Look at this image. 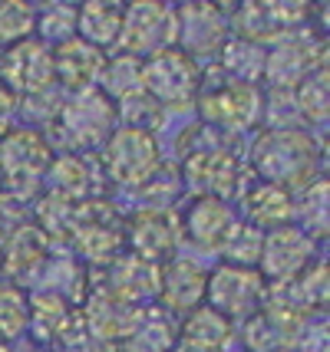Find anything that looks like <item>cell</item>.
Instances as JSON below:
<instances>
[{
  "label": "cell",
  "instance_id": "cell-31",
  "mask_svg": "<svg viewBox=\"0 0 330 352\" xmlns=\"http://www.w3.org/2000/svg\"><path fill=\"white\" fill-rule=\"evenodd\" d=\"M37 33V10L30 0H0V50L30 40Z\"/></svg>",
  "mask_w": 330,
  "mask_h": 352
},
{
  "label": "cell",
  "instance_id": "cell-32",
  "mask_svg": "<svg viewBox=\"0 0 330 352\" xmlns=\"http://www.w3.org/2000/svg\"><path fill=\"white\" fill-rule=\"evenodd\" d=\"M66 316H70V307L60 293L43 290V293H33L30 296V326L37 329V336L43 339H56V333L63 329Z\"/></svg>",
  "mask_w": 330,
  "mask_h": 352
},
{
  "label": "cell",
  "instance_id": "cell-38",
  "mask_svg": "<svg viewBox=\"0 0 330 352\" xmlns=\"http://www.w3.org/2000/svg\"><path fill=\"white\" fill-rule=\"evenodd\" d=\"M14 109H17V96L3 82H0V132L7 129V122H10V116H14Z\"/></svg>",
  "mask_w": 330,
  "mask_h": 352
},
{
  "label": "cell",
  "instance_id": "cell-24",
  "mask_svg": "<svg viewBox=\"0 0 330 352\" xmlns=\"http://www.w3.org/2000/svg\"><path fill=\"white\" fill-rule=\"evenodd\" d=\"M265 56L267 46L258 43V40H248V36H228L218 50L221 69L235 82H248V86H258L265 79Z\"/></svg>",
  "mask_w": 330,
  "mask_h": 352
},
{
  "label": "cell",
  "instance_id": "cell-35",
  "mask_svg": "<svg viewBox=\"0 0 330 352\" xmlns=\"http://www.w3.org/2000/svg\"><path fill=\"white\" fill-rule=\"evenodd\" d=\"M261 119L267 122V129H304V116H300V109H298L294 89H271L267 92Z\"/></svg>",
  "mask_w": 330,
  "mask_h": 352
},
{
  "label": "cell",
  "instance_id": "cell-42",
  "mask_svg": "<svg viewBox=\"0 0 330 352\" xmlns=\"http://www.w3.org/2000/svg\"><path fill=\"white\" fill-rule=\"evenodd\" d=\"M165 3H172V0H165ZM175 3H178V7H182V3H189V0H175Z\"/></svg>",
  "mask_w": 330,
  "mask_h": 352
},
{
  "label": "cell",
  "instance_id": "cell-28",
  "mask_svg": "<svg viewBox=\"0 0 330 352\" xmlns=\"http://www.w3.org/2000/svg\"><path fill=\"white\" fill-rule=\"evenodd\" d=\"M261 244H265V230H258L248 221H235L225 241L218 244V254L225 263L231 267H248V270H258V261H261Z\"/></svg>",
  "mask_w": 330,
  "mask_h": 352
},
{
  "label": "cell",
  "instance_id": "cell-27",
  "mask_svg": "<svg viewBox=\"0 0 330 352\" xmlns=\"http://www.w3.org/2000/svg\"><path fill=\"white\" fill-rule=\"evenodd\" d=\"M99 82H103V92L116 106H123L129 99H139V96H145L142 92V60L129 56V53L112 56V60H106V69H103Z\"/></svg>",
  "mask_w": 330,
  "mask_h": 352
},
{
  "label": "cell",
  "instance_id": "cell-29",
  "mask_svg": "<svg viewBox=\"0 0 330 352\" xmlns=\"http://www.w3.org/2000/svg\"><path fill=\"white\" fill-rule=\"evenodd\" d=\"M294 99H298V109L304 116V122H327L330 116V73L327 63L317 66L314 73L300 79L294 86Z\"/></svg>",
  "mask_w": 330,
  "mask_h": 352
},
{
  "label": "cell",
  "instance_id": "cell-41",
  "mask_svg": "<svg viewBox=\"0 0 330 352\" xmlns=\"http://www.w3.org/2000/svg\"><path fill=\"white\" fill-rule=\"evenodd\" d=\"M110 3H116V7H129L132 0H110Z\"/></svg>",
  "mask_w": 330,
  "mask_h": 352
},
{
  "label": "cell",
  "instance_id": "cell-26",
  "mask_svg": "<svg viewBox=\"0 0 330 352\" xmlns=\"http://www.w3.org/2000/svg\"><path fill=\"white\" fill-rule=\"evenodd\" d=\"M50 195H60V198L73 201H86V195L93 191V175H90V165H86V158H79V155H60V158H53L50 162Z\"/></svg>",
  "mask_w": 330,
  "mask_h": 352
},
{
  "label": "cell",
  "instance_id": "cell-9",
  "mask_svg": "<svg viewBox=\"0 0 330 352\" xmlns=\"http://www.w3.org/2000/svg\"><path fill=\"white\" fill-rule=\"evenodd\" d=\"M0 82L20 96H43L53 86V53L37 36L0 50Z\"/></svg>",
  "mask_w": 330,
  "mask_h": 352
},
{
  "label": "cell",
  "instance_id": "cell-23",
  "mask_svg": "<svg viewBox=\"0 0 330 352\" xmlns=\"http://www.w3.org/2000/svg\"><path fill=\"white\" fill-rule=\"evenodd\" d=\"M241 201H245L248 224H254L258 230L284 228V224H291V217H294V195L278 188V184L258 182L254 188H248V191L241 195Z\"/></svg>",
  "mask_w": 330,
  "mask_h": 352
},
{
  "label": "cell",
  "instance_id": "cell-37",
  "mask_svg": "<svg viewBox=\"0 0 330 352\" xmlns=\"http://www.w3.org/2000/svg\"><path fill=\"white\" fill-rule=\"evenodd\" d=\"M261 7H265L267 16H271L281 30H291L294 23L307 20L314 0H261Z\"/></svg>",
  "mask_w": 330,
  "mask_h": 352
},
{
  "label": "cell",
  "instance_id": "cell-11",
  "mask_svg": "<svg viewBox=\"0 0 330 352\" xmlns=\"http://www.w3.org/2000/svg\"><path fill=\"white\" fill-rule=\"evenodd\" d=\"M53 162L50 142L37 129H14L0 138V175L10 184H33Z\"/></svg>",
  "mask_w": 330,
  "mask_h": 352
},
{
  "label": "cell",
  "instance_id": "cell-5",
  "mask_svg": "<svg viewBox=\"0 0 330 352\" xmlns=\"http://www.w3.org/2000/svg\"><path fill=\"white\" fill-rule=\"evenodd\" d=\"M265 293L267 283L258 270L248 267H231L221 263L212 274L205 276V307H212L215 313H221L228 322L248 320L251 313L265 307Z\"/></svg>",
  "mask_w": 330,
  "mask_h": 352
},
{
  "label": "cell",
  "instance_id": "cell-18",
  "mask_svg": "<svg viewBox=\"0 0 330 352\" xmlns=\"http://www.w3.org/2000/svg\"><path fill=\"white\" fill-rule=\"evenodd\" d=\"M205 270L192 257H172L162 263L158 270V287L156 296L162 309H175V313H189L205 300Z\"/></svg>",
  "mask_w": 330,
  "mask_h": 352
},
{
  "label": "cell",
  "instance_id": "cell-4",
  "mask_svg": "<svg viewBox=\"0 0 330 352\" xmlns=\"http://www.w3.org/2000/svg\"><path fill=\"white\" fill-rule=\"evenodd\" d=\"M116 122H119V109L103 89L73 92V99H66L60 109V129H63L66 142L79 152L103 148Z\"/></svg>",
  "mask_w": 330,
  "mask_h": 352
},
{
  "label": "cell",
  "instance_id": "cell-33",
  "mask_svg": "<svg viewBox=\"0 0 330 352\" xmlns=\"http://www.w3.org/2000/svg\"><path fill=\"white\" fill-rule=\"evenodd\" d=\"M298 293H300V303L307 313H324L327 309V261H311L298 276Z\"/></svg>",
  "mask_w": 330,
  "mask_h": 352
},
{
  "label": "cell",
  "instance_id": "cell-6",
  "mask_svg": "<svg viewBox=\"0 0 330 352\" xmlns=\"http://www.w3.org/2000/svg\"><path fill=\"white\" fill-rule=\"evenodd\" d=\"M175 43V7L165 0H132L123 7V30L119 46L123 53L145 60L158 50H169Z\"/></svg>",
  "mask_w": 330,
  "mask_h": 352
},
{
  "label": "cell",
  "instance_id": "cell-30",
  "mask_svg": "<svg viewBox=\"0 0 330 352\" xmlns=\"http://www.w3.org/2000/svg\"><path fill=\"white\" fill-rule=\"evenodd\" d=\"M30 329V296L23 287H17L10 280L0 283V342L23 336Z\"/></svg>",
  "mask_w": 330,
  "mask_h": 352
},
{
  "label": "cell",
  "instance_id": "cell-36",
  "mask_svg": "<svg viewBox=\"0 0 330 352\" xmlns=\"http://www.w3.org/2000/svg\"><path fill=\"white\" fill-rule=\"evenodd\" d=\"M294 352H330L327 313L304 320V326L298 329V339H294Z\"/></svg>",
  "mask_w": 330,
  "mask_h": 352
},
{
  "label": "cell",
  "instance_id": "cell-3",
  "mask_svg": "<svg viewBox=\"0 0 330 352\" xmlns=\"http://www.w3.org/2000/svg\"><path fill=\"white\" fill-rule=\"evenodd\" d=\"M99 152H103L106 175L126 188H139L142 182H149L156 175V168H162V152H158L156 135L139 125H116Z\"/></svg>",
  "mask_w": 330,
  "mask_h": 352
},
{
  "label": "cell",
  "instance_id": "cell-20",
  "mask_svg": "<svg viewBox=\"0 0 330 352\" xmlns=\"http://www.w3.org/2000/svg\"><path fill=\"white\" fill-rule=\"evenodd\" d=\"M50 250V237L40 224H23L14 230V237L7 241L3 250V270L10 276V283H27L43 263H47Z\"/></svg>",
  "mask_w": 330,
  "mask_h": 352
},
{
  "label": "cell",
  "instance_id": "cell-22",
  "mask_svg": "<svg viewBox=\"0 0 330 352\" xmlns=\"http://www.w3.org/2000/svg\"><path fill=\"white\" fill-rule=\"evenodd\" d=\"M119 30H123V7L110 0H83L76 7V36L96 50L106 53L119 46Z\"/></svg>",
  "mask_w": 330,
  "mask_h": 352
},
{
  "label": "cell",
  "instance_id": "cell-1",
  "mask_svg": "<svg viewBox=\"0 0 330 352\" xmlns=\"http://www.w3.org/2000/svg\"><path fill=\"white\" fill-rule=\"evenodd\" d=\"M320 145L307 129H265L251 145V165L261 182L298 191L320 175Z\"/></svg>",
  "mask_w": 330,
  "mask_h": 352
},
{
  "label": "cell",
  "instance_id": "cell-15",
  "mask_svg": "<svg viewBox=\"0 0 330 352\" xmlns=\"http://www.w3.org/2000/svg\"><path fill=\"white\" fill-rule=\"evenodd\" d=\"M53 79H60L66 89L83 92V89H96L99 79H103V69H106V53L90 46L86 40H66V43L53 46Z\"/></svg>",
  "mask_w": 330,
  "mask_h": 352
},
{
  "label": "cell",
  "instance_id": "cell-12",
  "mask_svg": "<svg viewBox=\"0 0 330 352\" xmlns=\"http://www.w3.org/2000/svg\"><path fill=\"white\" fill-rule=\"evenodd\" d=\"M182 241V228L172 211H158V208H142L139 214L129 221V244L132 257L158 267V261H172Z\"/></svg>",
  "mask_w": 330,
  "mask_h": 352
},
{
  "label": "cell",
  "instance_id": "cell-39",
  "mask_svg": "<svg viewBox=\"0 0 330 352\" xmlns=\"http://www.w3.org/2000/svg\"><path fill=\"white\" fill-rule=\"evenodd\" d=\"M212 3H215V7H218V10H225V7H231V10H245V7H248V3H254V0H212Z\"/></svg>",
  "mask_w": 330,
  "mask_h": 352
},
{
  "label": "cell",
  "instance_id": "cell-19",
  "mask_svg": "<svg viewBox=\"0 0 330 352\" xmlns=\"http://www.w3.org/2000/svg\"><path fill=\"white\" fill-rule=\"evenodd\" d=\"M235 336V322H228L221 313L198 303L185 313L178 326V349L182 352H225V346Z\"/></svg>",
  "mask_w": 330,
  "mask_h": 352
},
{
  "label": "cell",
  "instance_id": "cell-10",
  "mask_svg": "<svg viewBox=\"0 0 330 352\" xmlns=\"http://www.w3.org/2000/svg\"><path fill=\"white\" fill-rule=\"evenodd\" d=\"M317 241L311 234H304L298 224H284L265 234L261 244V261H258V274L265 276V283H281V280H294V276L314 261Z\"/></svg>",
  "mask_w": 330,
  "mask_h": 352
},
{
  "label": "cell",
  "instance_id": "cell-7",
  "mask_svg": "<svg viewBox=\"0 0 330 352\" xmlns=\"http://www.w3.org/2000/svg\"><path fill=\"white\" fill-rule=\"evenodd\" d=\"M198 112L208 129H225V132H248L261 122L265 112V92L261 86L235 82L228 79L225 86L198 96Z\"/></svg>",
  "mask_w": 330,
  "mask_h": 352
},
{
  "label": "cell",
  "instance_id": "cell-21",
  "mask_svg": "<svg viewBox=\"0 0 330 352\" xmlns=\"http://www.w3.org/2000/svg\"><path fill=\"white\" fill-rule=\"evenodd\" d=\"M126 352H175L178 346V326L169 320V309L142 307L123 339Z\"/></svg>",
  "mask_w": 330,
  "mask_h": 352
},
{
  "label": "cell",
  "instance_id": "cell-17",
  "mask_svg": "<svg viewBox=\"0 0 330 352\" xmlns=\"http://www.w3.org/2000/svg\"><path fill=\"white\" fill-rule=\"evenodd\" d=\"M231 224H235L231 204L215 198V195H195L189 201V208L182 211V221H178L182 237H189L192 244L205 247V250H218Z\"/></svg>",
  "mask_w": 330,
  "mask_h": 352
},
{
  "label": "cell",
  "instance_id": "cell-13",
  "mask_svg": "<svg viewBox=\"0 0 330 352\" xmlns=\"http://www.w3.org/2000/svg\"><path fill=\"white\" fill-rule=\"evenodd\" d=\"M271 43L274 46H267V56H265V82L271 89H294L307 73H314L317 66H324V63H317V56L320 60L327 56L324 43L317 46L314 40L311 43H304L298 36L284 40V33H281Z\"/></svg>",
  "mask_w": 330,
  "mask_h": 352
},
{
  "label": "cell",
  "instance_id": "cell-14",
  "mask_svg": "<svg viewBox=\"0 0 330 352\" xmlns=\"http://www.w3.org/2000/svg\"><path fill=\"white\" fill-rule=\"evenodd\" d=\"M185 178H189L198 195H215V198H228L241 191V165L231 152L225 148H189V158H185Z\"/></svg>",
  "mask_w": 330,
  "mask_h": 352
},
{
  "label": "cell",
  "instance_id": "cell-8",
  "mask_svg": "<svg viewBox=\"0 0 330 352\" xmlns=\"http://www.w3.org/2000/svg\"><path fill=\"white\" fill-rule=\"evenodd\" d=\"M228 40V16L212 0H189L175 7V50L185 56H212Z\"/></svg>",
  "mask_w": 330,
  "mask_h": 352
},
{
  "label": "cell",
  "instance_id": "cell-16",
  "mask_svg": "<svg viewBox=\"0 0 330 352\" xmlns=\"http://www.w3.org/2000/svg\"><path fill=\"white\" fill-rule=\"evenodd\" d=\"M304 320L307 316H294V313H284V309H274L265 303L248 320H241L245 322L241 326V342H245L248 352H291Z\"/></svg>",
  "mask_w": 330,
  "mask_h": 352
},
{
  "label": "cell",
  "instance_id": "cell-40",
  "mask_svg": "<svg viewBox=\"0 0 330 352\" xmlns=\"http://www.w3.org/2000/svg\"><path fill=\"white\" fill-rule=\"evenodd\" d=\"M83 0H47V7H79Z\"/></svg>",
  "mask_w": 330,
  "mask_h": 352
},
{
  "label": "cell",
  "instance_id": "cell-34",
  "mask_svg": "<svg viewBox=\"0 0 330 352\" xmlns=\"http://www.w3.org/2000/svg\"><path fill=\"white\" fill-rule=\"evenodd\" d=\"M37 40L53 46L76 36V7H47V14H37Z\"/></svg>",
  "mask_w": 330,
  "mask_h": 352
},
{
  "label": "cell",
  "instance_id": "cell-25",
  "mask_svg": "<svg viewBox=\"0 0 330 352\" xmlns=\"http://www.w3.org/2000/svg\"><path fill=\"white\" fill-rule=\"evenodd\" d=\"M327 198H330V184L324 175H317L314 182H307L304 188L294 191V217L298 228L311 237H327Z\"/></svg>",
  "mask_w": 330,
  "mask_h": 352
},
{
  "label": "cell",
  "instance_id": "cell-2",
  "mask_svg": "<svg viewBox=\"0 0 330 352\" xmlns=\"http://www.w3.org/2000/svg\"><path fill=\"white\" fill-rule=\"evenodd\" d=\"M202 86V69L198 63L185 56L182 50H158L142 60V92L156 102L158 109H182L198 99Z\"/></svg>",
  "mask_w": 330,
  "mask_h": 352
}]
</instances>
